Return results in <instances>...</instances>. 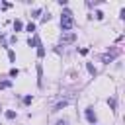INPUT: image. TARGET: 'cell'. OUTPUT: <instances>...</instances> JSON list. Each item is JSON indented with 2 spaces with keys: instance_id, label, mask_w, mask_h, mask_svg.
<instances>
[{
  "instance_id": "cell-4",
  "label": "cell",
  "mask_w": 125,
  "mask_h": 125,
  "mask_svg": "<svg viewBox=\"0 0 125 125\" xmlns=\"http://www.w3.org/2000/svg\"><path fill=\"white\" fill-rule=\"evenodd\" d=\"M115 57H117V51H113V53H105V55L102 57V61H104V62H111Z\"/></svg>"
},
{
  "instance_id": "cell-8",
  "label": "cell",
  "mask_w": 125,
  "mask_h": 125,
  "mask_svg": "<svg viewBox=\"0 0 125 125\" xmlns=\"http://www.w3.org/2000/svg\"><path fill=\"white\" fill-rule=\"evenodd\" d=\"M66 104H68V102H59V104L55 105V109H53V111H59V109H62V107H66Z\"/></svg>"
},
{
  "instance_id": "cell-13",
  "label": "cell",
  "mask_w": 125,
  "mask_h": 125,
  "mask_svg": "<svg viewBox=\"0 0 125 125\" xmlns=\"http://www.w3.org/2000/svg\"><path fill=\"white\" fill-rule=\"evenodd\" d=\"M6 117H8V119H14V117H16V111L8 109V111H6Z\"/></svg>"
},
{
  "instance_id": "cell-12",
  "label": "cell",
  "mask_w": 125,
  "mask_h": 125,
  "mask_svg": "<svg viewBox=\"0 0 125 125\" xmlns=\"http://www.w3.org/2000/svg\"><path fill=\"white\" fill-rule=\"evenodd\" d=\"M18 74H20V70H18V68H10V76H12V78H16Z\"/></svg>"
},
{
  "instance_id": "cell-3",
  "label": "cell",
  "mask_w": 125,
  "mask_h": 125,
  "mask_svg": "<svg viewBox=\"0 0 125 125\" xmlns=\"http://www.w3.org/2000/svg\"><path fill=\"white\" fill-rule=\"evenodd\" d=\"M84 113H86V119H88L90 123H96V113H94V109H92V107H88Z\"/></svg>"
},
{
  "instance_id": "cell-6",
  "label": "cell",
  "mask_w": 125,
  "mask_h": 125,
  "mask_svg": "<svg viewBox=\"0 0 125 125\" xmlns=\"http://www.w3.org/2000/svg\"><path fill=\"white\" fill-rule=\"evenodd\" d=\"M86 68H88V72H90L92 76H96V74H98V70L94 68V64H90V62H86Z\"/></svg>"
},
{
  "instance_id": "cell-10",
  "label": "cell",
  "mask_w": 125,
  "mask_h": 125,
  "mask_svg": "<svg viewBox=\"0 0 125 125\" xmlns=\"http://www.w3.org/2000/svg\"><path fill=\"white\" fill-rule=\"evenodd\" d=\"M37 57H45V49H43V45L37 47Z\"/></svg>"
},
{
  "instance_id": "cell-18",
  "label": "cell",
  "mask_w": 125,
  "mask_h": 125,
  "mask_svg": "<svg viewBox=\"0 0 125 125\" xmlns=\"http://www.w3.org/2000/svg\"><path fill=\"white\" fill-rule=\"evenodd\" d=\"M57 125H68V121L66 119H61V121H57Z\"/></svg>"
},
{
  "instance_id": "cell-1",
  "label": "cell",
  "mask_w": 125,
  "mask_h": 125,
  "mask_svg": "<svg viewBox=\"0 0 125 125\" xmlns=\"http://www.w3.org/2000/svg\"><path fill=\"white\" fill-rule=\"evenodd\" d=\"M61 27H62V31H68V29H72V27H74V18H72V14H70V12H62Z\"/></svg>"
},
{
  "instance_id": "cell-15",
  "label": "cell",
  "mask_w": 125,
  "mask_h": 125,
  "mask_svg": "<svg viewBox=\"0 0 125 125\" xmlns=\"http://www.w3.org/2000/svg\"><path fill=\"white\" fill-rule=\"evenodd\" d=\"M8 59L14 62V61H16V53H14V51H8Z\"/></svg>"
},
{
  "instance_id": "cell-14",
  "label": "cell",
  "mask_w": 125,
  "mask_h": 125,
  "mask_svg": "<svg viewBox=\"0 0 125 125\" xmlns=\"http://www.w3.org/2000/svg\"><path fill=\"white\" fill-rule=\"evenodd\" d=\"M27 31H31V33L35 31V23H33V21H29V23H27Z\"/></svg>"
},
{
  "instance_id": "cell-7",
  "label": "cell",
  "mask_w": 125,
  "mask_h": 125,
  "mask_svg": "<svg viewBox=\"0 0 125 125\" xmlns=\"http://www.w3.org/2000/svg\"><path fill=\"white\" fill-rule=\"evenodd\" d=\"M21 27H23V23H21L20 20H16V21H14V31H21Z\"/></svg>"
},
{
  "instance_id": "cell-16",
  "label": "cell",
  "mask_w": 125,
  "mask_h": 125,
  "mask_svg": "<svg viewBox=\"0 0 125 125\" xmlns=\"http://www.w3.org/2000/svg\"><path fill=\"white\" fill-rule=\"evenodd\" d=\"M31 100H33L31 96H25V98H23V104H31Z\"/></svg>"
},
{
  "instance_id": "cell-17",
  "label": "cell",
  "mask_w": 125,
  "mask_h": 125,
  "mask_svg": "<svg viewBox=\"0 0 125 125\" xmlns=\"http://www.w3.org/2000/svg\"><path fill=\"white\" fill-rule=\"evenodd\" d=\"M96 20H104V14L102 12H96Z\"/></svg>"
},
{
  "instance_id": "cell-5",
  "label": "cell",
  "mask_w": 125,
  "mask_h": 125,
  "mask_svg": "<svg viewBox=\"0 0 125 125\" xmlns=\"http://www.w3.org/2000/svg\"><path fill=\"white\" fill-rule=\"evenodd\" d=\"M27 45H29V47H39V45H41V43H39V37H29V39H27Z\"/></svg>"
},
{
  "instance_id": "cell-11",
  "label": "cell",
  "mask_w": 125,
  "mask_h": 125,
  "mask_svg": "<svg viewBox=\"0 0 125 125\" xmlns=\"http://www.w3.org/2000/svg\"><path fill=\"white\" fill-rule=\"evenodd\" d=\"M10 86H12L10 80H2V82H0V88H10Z\"/></svg>"
},
{
  "instance_id": "cell-9",
  "label": "cell",
  "mask_w": 125,
  "mask_h": 125,
  "mask_svg": "<svg viewBox=\"0 0 125 125\" xmlns=\"http://www.w3.org/2000/svg\"><path fill=\"white\" fill-rule=\"evenodd\" d=\"M107 104H109V107H111V109L115 111V105H117V102H115V98H109V100H107Z\"/></svg>"
},
{
  "instance_id": "cell-2",
  "label": "cell",
  "mask_w": 125,
  "mask_h": 125,
  "mask_svg": "<svg viewBox=\"0 0 125 125\" xmlns=\"http://www.w3.org/2000/svg\"><path fill=\"white\" fill-rule=\"evenodd\" d=\"M76 41V33H62L61 35V43H74Z\"/></svg>"
}]
</instances>
